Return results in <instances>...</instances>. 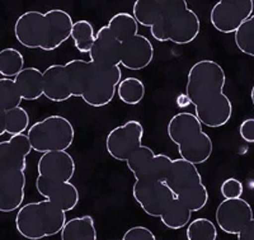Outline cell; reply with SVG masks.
<instances>
[{"label":"cell","instance_id":"cell-1","mask_svg":"<svg viewBox=\"0 0 254 240\" xmlns=\"http://www.w3.org/2000/svg\"><path fill=\"white\" fill-rule=\"evenodd\" d=\"M225 83V71L216 61H197L188 71L186 94L197 119L210 128L225 126L233 115V104L224 93Z\"/></svg>","mask_w":254,"mask_h":240},{"label":"cell","instance_id":"cell-2","mask_svg":"<svg viewBox=\"0 0 254 240\" xmlns=\"http://www.w3.org/2000/svg\"><path fill=\"white\" fill-rule=\"evenodd\" d=\"M132 15L140 26L149 27L159 42L176 45L193 42L201 31L199 18L186 0H136Z\"/></svg>","mask_w":254,"mask_h":240},{"label":"cell","instance_id":"cell-3","mask_svg":"<svg viewBox=\"0 0 254 240\" xmlns=\"http://www.w3.org/2000/svg\"><path fill=\"white\" fill-rule=\"evenodd\" d=\"M64 66L72 97L81 98L94 108L110 104L122 80L120 66H99L92 61L80 59L69 61Z\"/></svg>","mask_w":254,"mask_h":240},{"label":"cell","instance_id":"cell-4","mask_svg":"<svg viewBox=\"0 0 254 240\" xmlns=\"http://www.w3.org/2000/svg\"><path fill=\"white\" fill-rule=\"evenodd\" d=\"M72 26L71 15L63 9H51L46 13L29 10L15 20L14 36L27 49L54 51L69 40Z\"/></svg>","mask_w":254,"mask_h":240},{"label":"cell","instance_id":"cell-5","mask_svg":"<svg viewBox=\"0 0 254 240\" xmlns=\"http://www.w3.org/2000/svg\"><path fill=\"white\" fill-rule=\"evenodd\" d=\"M202 126L196 115L190 112L177 113L168 122V136L178 146L181 159L194 165L207 162L214 150L212 140Z\"/></svg>","mask_w":254,"mask_h":240},{"label":"cell","instance_id":"cell-6","mask_svg":"<svg viewBox=\"0 0 254 240\" xmlns=\"http://www.w3.org/2000/svg\"><path fill=\"white\" fill-rule=\"evenodd\" d=\"M66 223V212L49 200L29 202L18 210L15 229L28 240H41L54 237Z\"/></svg>","mask_w":254,"mask_h":240},{"label":"cell","instance_id":"cell-7","mask_svg":"<svg viewBox=\"0 0 254 240\" xmlns=\"http://www.w3.org/2000/svg\"><path fill=\"white\" fill-rule=\"evenodd\" d=\"M177 200L185 203L192 212L201 211L208 201V191L194 164L183 159H173L167 180Z\"/></svg>","mask_w":254,"mask_h":240},{"label":"cell","instance_id":"cell-8","mask_svg":"<svg viewBox=\"0 0 254 240\" xmlns=\"http://www.w3.org/2000/svg\"><path fill=\"white\" fill-rule=\"evenodd\" d=\"M27 136L36 153L67 151L75 139V130L66 117L52 115L32 124Z\"/></svg>","mask_w":254,"mask_h":240},{"label":"cell","instance_id":"cell-9","mask_svg":"<svg viewBox=\"0 0 254 240\" xmlns=\"http://www.w3.org/2000/svg\"><path fill=\"white\" fill-rule=\"evenodd\" d=\"M126 163L136 180L165 182L171 172L173 159L164 154H155L153 149L142 145L127 159Z\"/></svg>","mask_w":254,"mask_h":240},{"label":"cell","instance_id":"cell-10","mask_svg":"<svg viewBox=\"0 0 254 240\" xmlns=\"http://www.w3.org/2000/svg\"><path fill=\"white\" fill-rule=\"evenodd\" d=\"M253 10V0H220L211 9V24L221 33H235Z\"/></svg>","mask_w":254,"mask_h":240},{"label":"cell","instance_id":"cell-11","mask_svg":"<svg viewBox=\"0 0 254 240\" xmlns=\"http://www.w3.org/2000/svg\"><path fill=\"white\" fill-rule=\"evenodd\" d=\"M144 127L139 121L130 120L110 131L106 139V149L113 159L127 162V159L142 146Z\"/></svg>","mask_w":254,"mask_h":240},{"label":"cell","instance_id":"cell-12","mask_svg":"<svg viewBox=\"0 0 254 240\" xmlns=\"http://www.w3.org/2000/svg\"><path fill=\"white\" fill-rule=\"evenodd\" d=\"M135 201L144 210L145 214L160 217L174 200L173 191L165 182H142L136 180L132 187Z\"/></svg>","mask_w":254,"mask_h":240},{"label":"cell","instance_id":"cell-13","mask_svg":"<svg viewBox=\"0 0 254 240\" xmlns=\"http://www.w3.org/2000/svg\"><path fill=\"white\" fill-rule=\"evenodd\" d=\"M215 219L220 230L226 234L238 235L254 219L252 206L246 200H224L216 208Z\"/></svg>","mask_w":254,"mask_h":240},{"label":"cell","instance_id":"cell-14","mask_svg":"<svg viewBox=\"0 0 254 240\" xmlns=\"http://www.w3.org/2000/svg\"><path fill=\"white\" fill-rule=\"evenodd\" d=\"M36 189L41 196L55 203L64 212L72 211L80 198L78 188L72 183L46 180L40 176L36 180Z\"/></svg>","mask_w":254,"mask_h":240},{"label":"cell","instance_id":"cell-15","mask_svg":"<svg viewBox=\"0 0 254 240\" xmlns=\"http://www.w3.org/2000/svg\"><path fill=\"white\" fill-rule=\"evenodd\" d=\"M26 189L23 171H0V212H13L22 207Z\"/></svg>","mask_w":254,"mask_h":240},{"label":"cell","instance_id":"cell-16","mask_svg":"<svg viewBox=\"0 0 254 240\" xmlns=\"http://www.w3.org/2000/svg\"><path fill=\"white\" fill-rule=\"evenodd\" d=\"M38 176L46 180L70 182L75 174V162L67 151L42 154L37 163Z\"/></svg>","mask_w":254,"mask_h":240},{"label":"cell","instance_id":"cell-17","mask_svg":"<svg viewBox=\"0 0 254 240\" xmlns=\"http://www.w3.org/2000/svg\"><path fill=\"white\" fill-rule=\"evenodd\" d=\"M122 44L111 33L107 26L98 29L89 51L92 62L99 66H120Z\"/></svg>","mask_w":254,"mask_h":240},{"label":"cell","instance_id":"cell-18","mask_svg":"<svg viewBox=\"0 0 254 240\" xmlns=\"http://www.w3.org/2000/svg\"><path fill=\"white\" fill-rule=\"evenodd\" d=\"M32 151L28 136L24 133L10 136L0 142V171H26V158Z\"/></svg>","mask_w":254,"mask_h":240},{"label":"cell","instance_id":"cell-19","mask_svg":"<svg viewBox=\"0 0 254 240\" xmlns=\"http://www.w3.org/2000/svg\"><path fill=\"white\" fill-rule=\"evenodd\" d=\"M154 59V46L151 41L142 35H137L121 46L120 65L128 70H142L151 64Z\"/></svg>","mask_w":254,"mask_h":240},{"label":"cell","instance_id":"cell-20","mask_svg":"<svg viewBox=\"0 0 254 240\" xmlns=\"http://www.w3.org/2000/svg\"><path fill=\"white\" fill-rule=\"evenodd\" d=\"M44 96L51 102H65L72 97L65 66L50 65L44 71Z\"/></svg>","mask_w":254,"mask_h":240},{"label":"cell","instance_id":"cell-21","mask_svg":"<svg viewBox=\"0 0 254 240\" xmlns=\"http://www.w3.org/2000/svg\"><path fill=\"white\" fill-rule=\"evenodd\" d=\"M14 81L24 101H37L44 96V72L37 67H24Z\"/></svg>","mask_w":254,"mask_h":240},{"label":"cell","instance_id":"cell-22","mask_svg":"<svg viewBox=\"0 0 254 240\" xmlns=\"http://www.w3.org/2000/svg\"><path fill=\"white\" fill-rule=\"evenodd\" d=\"M60 235L61 240H97L94 220L89 215L70 219L65 223Z\"/></svg>","mask_w":254,"mask_h":240},{"label":"cell","instance_id":"cell-23","mask_svg":"<svg viewBox=\"0 0 254 240\" xmlns=\"http://www.w3.org/2000/svg\"><path fill=\"white\" fill-rule=\"evenodd\" d=\"M139 26L140 24L137 23V20L135 19L132 14L125 12L113 15L107 24L111 33L121 44H125V42L132 40L133 37L139 35Z\"/></svg>","mask_w":254,"mask_h":240},{"label":"cell","instance_id":"cell-24","mask_svg":"<svg viewBox=\"0 0 254 240\" xmlns=\"http://www.w3.org/2000/svg\"><path fill=\"white\" fill-rule=\"evenodd\" d=\"M192 211L179 200H174L160 216L162 223L172 230H179L188 225Z\"/></svg>","mask_w":254,"mask_h":240},{"label":"cell","instance_id":"cell-25","mask_svg":"<svg viewBox=\"0 0 254 240\" xmlns=\"http://www.w3.org/2000/svg\"><path fill=\"white\" fill-rule=\"evenodd\" d=\"M24 69V58L13 47H6V49L0 51V75L3 78H12L19 74Z\"/></svg>","mask_w":254,"mask_h":240},{"label":"cell","instance_id":"cell-26","mask_svg":"<svg viewBox=\"0 0 254 240\" xmlns=\"http://www.w3.org/2000/svg\"><path fill=\"white\" fill-rule=\"evenodd\" d=\"M117 96L120 101L128 106H136L144 99L145 85L137 78H126L120 81L117 87Z\"/></svg>","mask_w":254,"mask_h":240},{"label":"cell","instance_id":"cell-27","mask_svg":"<svg viewBox=\"0 0 254 240\" xmlns=\"http://www.w3.org/2000/svg\"><path fill=\"white\" fill-rule=\"evenodd\" d=\"M70 38H72L74 45H75L76 50L79 52H81V54H89L95 38V32L92 23L84 19L75 22L74 26H72Z\"/></svg>","mask_w":254,"mask_h":240},{"label":"cell","instance_id":"cell-28","mask_svg":"<svg viewBox=\"0 0 254 240\" xmlns=\"http://www.w3.org/2000/svg\"><path fill=\"white\" fill-rule=\"evenodd\" d=\"M23 101L14 79L0 78V108L5 112L20 107Z\"/></svg>","mask_w":254,"mask_h":240},{"label":"cell","instance_id":"cell-29","mask_svg":"<svg viewBox=\"0 0 254 240\" xmlns=\"http://www.w3.org/2000/svg\"><path fill=\"white\" fill-rule=\"evenodd\" d=\"M186 235L187 240H216L217 228L208 219L198 217L188 224Z\"/></svg>","mask_w":254,"mask_h":240},{"label":"cell","instance_id":"cell-30","mask_svg":"<svg viewBox=\"0 0 254 240\" xmlns=\"http://www.w3.org/2000/svg\"><path fill=\"white\" fill-rule=\"evenodd\" d=\"M234 41L239 51L254 58V13L234 33Z\"/></svg>","mask_w":254,"mask_h":240},{"label":"cell","instance_id":"cell-31","mask_svg":"<svg viewBox=\"0 0 254 240\" xmlns=\"http://www.w3.org/2000/svg\"><path fill=\"white\" fill-rule=\"evenodd\" d=\"M29 127V115L24 108L17 107L5 113V132L10 136L20 135Z\"/></svg>","mask_w":254,"mask_h":240},{"label":"cell","instance_id":"cell-32","mask_svg":"<svg viewBox=\"0 0 254 240\" xmlns=\"http://www.w3.org/2000/svg\"><path fill=\"white\" fill-rule=\"evenodd\" d=\"M220 192L225 200H231V198H240L243 192H244V188H243V183L239 180L228 178L222 182Z\"/></svg>","mask_w":254,"mask_h":240},{"label":"cell","instance_id":"cell-33","mask_svg":"<svg viewBox=\"0 0 254 240\" xmlns=\"http://www.w3.org/2000/svg\"><path fill=\"white\" fill-rule=\"evenodd\" d=\"M122 240H156L151 230L145 226H132L122 237Z\"/></svg>","mask_w":254,"mask_h":240},{"label":"cell","instance_id":"cell-34","mask_svg":"<svg viewBox=\"0 0 254 240\" xmlns=\"http://www.w3.org/2000/svg\"><path fill=\"white\" fill-rule=\"evenodd\" d=\"M239 135L249 144H254V119H247L239 126Z\"/></svg>","mask_w":254,"mask_h":240},{"label":"cell","instance_id":"cell-35","mask_svg":"<svg viewBox=\"0 0 254 240\" xmlns=\"http://www.w3.org/2000/svg\"><path fill=\"white\" fill-rule=\"evenodd\" d=\"M238 240H254V219L238 234Z\"/></svg>","mask_w":254,"mask_h":240},{"label":"cell","instance_id":"cell-36","mask_svg":"<svg viewBox=\"0 0 254 240\" xmlns=\"http://www.w3.org/2000/svg\"><path fill=\"white\" fill-rule=\"evenodd\" d=\"M176 103L179 108H187L188 106L190 104V101L188 99V97L186 93H182V94H179V96L177 97Z\"/></svg>","mask_w":254,"mask_h":240},{"label":"cell","instance_id":"cell-37","mask_svg":"<svg viewBox=\"0 0 254 240\" xmlns=\"http://www.w3.org/2000/svg\"><path fill=\"white\" fill-rule=\"evenodd\" d=\"M5 111L0 108V136L5 132Z\"/></svg>","mask_w":254,"mask_h":240},{"label":"cell","instance_id":"cell-38","mask_svg":"<svg viewBox=\"0 0 254 240\" xmlns=\"http://www.w3.org/2000/svg\"><path fill=\"white\" fill-rule=\"evenodd\" d=\"M251 98H252V103H253V106H254V85H253V88H252V92H251Z\"/></svg>","mask_w":254,"mask_h":240}]
</instances>
